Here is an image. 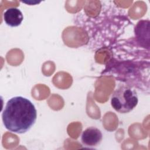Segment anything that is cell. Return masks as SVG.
Listing matches in <instances>:
<instances>
[{
  "label": "cell",
  "instance_id": "obj_1",
  "mask_svg": "<svg viewBox=\"0 0 150 150\" xmlns=\"http://www.w3.org/2000/svg\"><path fill=\"white\" fill-rule=\"evenodd\" d=\"M37 111L34 104L28 98L16 96L10 98L2 114L3 124L9 131L23 134L35 124Z\"/></svg>",
  "mask_w": 150,
  "mask_h": 150
},
{
  "label": "cell",
  "instance_id": "obj_2",
  "mask_svg": "<svg viewBox=\"0 0 150 150\" xmlns=\"http://www.w3.org/2000/svg\"><path fill=\"white\" fill-rule=\"evenodd\" d=\"M138 98L136 91L128 86H121L112 94L111 104L117 112L125 114L132 111L137 106Z\"/></svg>",
  "mask_w": 150,
  "mask_h": 150
},
{
  "label": "cell",
  "instance_id": "obj_3",
  "mask_svg": "<svg viewBox=\"0 0 150 150\" xmlns=\"http://www.w3.org/2000/svg\"><path fill=\"white\" fill-rule=\"evenodd\" d=\"M103 134L101 131L95 127H90L84 129L81 136L82 144L88 147L95 146L102 141Z\"/></svg>",
  "mask_w": 150,
  "mask_h": 150
},
{
  "label": "cell",
  "instance_id": "obj_4",
  "mask_svg": "<svg viewBox=\"0 0 150 150\" xmlns=\"http://www.w3.org/2000/svg\"><path fill=\"white\" fill-rule=\"evenodd\" d=\"M23 19L22 12L16 8H9L4 13V20L5 23L11 27H17L21 25Z\"/></svg>",
  "mask_w": 150,
  "mask_h": 150
},
{
  "label": "cell",
  "instance_id": "obj_5",
  "mask_svg": "<svg viewBox=\"0 0 150 150\" xmlns=\"http://www.w3.org/2000/svg\"><path fill=\"white\" fill-rule=\"evenodd\" d=\"M22 2L23 3L30 5H36L38 4L39 3H40V1H22Z\"/></svg>",
  "mask_w": 150,
  "mask_h": 150
}]
</instances>
